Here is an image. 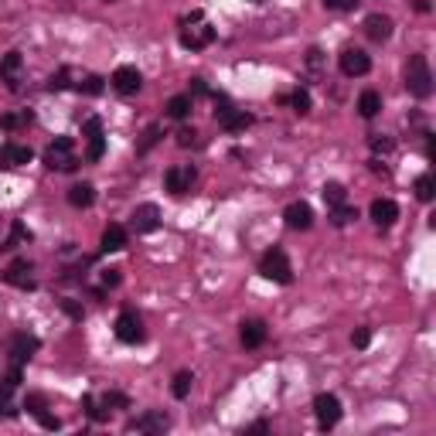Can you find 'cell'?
Masks as SVG:
<instances>
[{
  "label": "cell",
  "instance_id": "1",
  "mask_svg": "<svg viewBox=\"0 0 436 436\" xmlns=\"http://www.w3.org/2000/svg\"><path fill=\"white\" fill-rule=\"evenodd\" d=\"M406 89L416 99H430L433 95V72H430L426 55H413L409 58V65H406Z\"/></svg>",
  "mask_w": 436,
  "mask_h": 436
},
{
  "label": "cell",
  "instance_id": "2",
  "mask_svg": "<svg viewBox=\"0 0 436 436\" xmlns=\"http://www.w3.org/2000/svg\"><path fill=\"white\" fill-rule=\"evenodd\" d=\"M45 164L51 171H76L79 157H76L72 137H55V144H48V150H45Z\"/></svg>",
  "mask_w": 436,
  "mask_h": 436
},
{
  "label": "cell",
  "instance_id": "3",
  "mask_svg": "<svg viewBox=\"0 0 436 436\" xmlns=\"http://www.w3.org/2000/svg\"><path fill=\"white\" fill-rule=\"evenodd\" d=\"M260 273L266 279H273V283H283V286L293 283V266H290L286 253H283L279 246H273V249L260 260Z\"/></svg>",
  "mask_w": 436,
  "mask_h": 436
},
{
  "label": "cell",
  "instance_id": "4",
  "mask_svg": "<svg viewBox=\"0 0 436 436\" xmlns=\"http://www.w3.org/2000/svg\"><path fill=\"white\" fill-rule=\"evenodd\" d=\"M314 416H317L321 430L338 426V423H341V399L331 395V392H321V395L314 399Z\"/></svg>",
  "mask_w": 436,
  "mask_h": 436
},
{
  "label": "cell",
  "instance_id": "5",
  "mask_svg": "<svg viewBox=\"0 0 436 436\" xmlns=\"http://www.w3.org/2000/svg\"><path fill=\"white\" fill-rule=\"evenodd\" d=\"M116 338H119L123 345H140V341H144V321H140V314L123 310V314L116 317Z\"/></svg>",
  "mask_w": 436,
  "mask_h": 436
},
{
  "label": "cell",
  "instance_id": "6",
  "mask_svg": "<svg viewBox=\"0 0 436 436\" xmlns=\"http://www.w3.org/2000/svg\"><path fill=\"white\" fill-rule=\"evenodd\" d=\"M341 72L348 76V79H358V76H368V69H371V58L361 51V48H345L341 51Z\"/></svg>",
  "mask_w": 436,
  "mask_h": 436
},
{
  "label": "cell",
  "instance_id": "7",
  "mask_svg": "<svg viewBox=\"0 0 436 436\" xmlns=\"http://www.w3.org/2000/svg\"><path fill=\"white\" fill-rule=\"evenodd\" d=\"M283 218H286V229H293V232H307V229L314 225V208H310L307 201H293V205H286Z\"/></svg>",
  "mask_w": 436,
  "mask_h": 436
},
{
  "label": "cell",
  "instance_id": "8",
  "mask_svg": "<svg viewBox=\"0 0 436 436\" xmlns=\"http://www.w3.org/2000/svg\"><path fill=\"white\" fill-rule=\"evenodd\" d=\"M140 86H144V76H140L137 65H119V69L113 72V89H116L119 95H133Z\"/></svg>",
  "mask_w": 436,
  "mask_h": 436
},
{
  "label": "cell",
  "instance_id": "9",
  "mask_svg": "<svg viewBox=\"0 0 436 436\" xmlns=\"http://www.w3.org/2000/svg\"><path fill=\"white\" fill-rule=\"evenodd\" d=\"M191 184H194V168H187V164H181V168H171L168 174H164V187L181 198V194H187L191 191Z\"/></svg>",
  "mask_w": 436,
  "mask_h": 436
},
{
  "label": "cell",
  "instance_id": "10",
  "mask_svg": "<svg viewBox=\"0 0 436 436\" xmlns=\"http://www.w3.org/2000/svg\"><path fill=\"white\" fill-rule=\"evenodd\" d=\"M3 283L17 286V290H34V279H31V262L27 260H14L3 269Z\"/></svg>",
  "mask_w": 436,
  "mask_h": 436
},
{
  "label": "cell",
  "instance_id": "11",
  "mask_svg": "<svg viewBox=\"0 0 436 436\" xmlns=\"http://www.w3.org/2000/svg\"><path fill=\"white\" fill-rule=\"evenodd\" d=\"M211 41H215V27L211 24H198V27H184L181 31V45L191 48V51H198V48H205Z\"/></svg>",
  "mask_w": 436,
  "mask_h": 436
},
{
  "label": "cell",
  "instance_id": "12",
  "mask_svg": "<svg viewBox=\"0 0 436 436\" xmlns=\"http://www.w3.org/2000/svg\"><path fill=\"white\" fill-rule=\"evenodd\" d=\"M161 225V208L157 205H140L137 211H133V232L137 236H147V232H154Z\"/></svg>",
  "mask_w": 436,
  "mask_h": 436
},
{
  "label": "cell",
  "instance_id": "13",
  "mask_svg": "<svg viewBox=\"0 0 436 436\" xmlns=\"http://www.w3.org/2000/svg\"><path fill=\"white\" fill-rule=\"evenodd\" d=\"M368 215H371V222H375V225H382V229H385V225H392V222L399 218V205H395L392 198H375V201H371V208H368Z\"/></svg>",
  "mask_w": 436,
  "mask_h": 436
},
{
  "label": "cell",
  "instance_id": "14",
  "mask_svg": "<svg viewBox=\"0 0 436 436\" xmlns=\"http://www.w3.org/2000/svg\"><path fill=\"white\" fill-rule=\"evenodd\" d=\"M21 164H31V147L3 144V147H0V168L10 171V168H21Z\"/></svg>",
  "mask_w": 436,
  "mask_h": 436
},
{
  "label": "cell",
  "instance_id": "15",
  "mask_svg": "<svg viewBox=\"0 0 436 436\" xmlns=\"http://www.w3.org/2000/svg\"><path fill=\"white\" fill-rule=\"evenodd\" d=\"M38 348H41V341H38L34 334H27V331H21V334L10 338V354H14V361H21V365H24Z\"/></svg>",
  "mask_w": 436,
  "mask_h": 436
},
{
  "label": "cell",
  "instance_id": "16",
  "mask_svg": "<svg viewBox=\"0 0 436 436\" xmlns=\"http://www.w3.org/2000/svg\"><path fill=\"white\" fill-rule=\"evenodd\" d=\"M365 34H368L371 41H389V38H392V17H385V14H368V17H365Z\"/></svg>",
  "mask_w": 436,
  "mask_h": 436
},
{
  "label": "cell",
  "instance_id": "17",
  "mask_svg": "<svg viewBox=\"0 0 436 436\" xmlns=\"http://www.w3.org/2000/svg\"><path fill=\"white\" fill-rule=\"evenodd\" d=\"M21 65H24L21 51H7V55L0 58V82H7V89H17V76H21Z\"/></svg>",
  "mask_w": 436,
  "mask_h": 436
},
{
  "label": "cell",
  "instance_id": "18",
  "mask_svg": "<svg viewBox=\"0 0 436 436\" xmlns=\"http://www.w3.org/2000/svg\"><path fill=\"white\" fill-rule=\"evenodd\" d=\"M130 426H133V430H144V433H164V430L171 426V420H168L164 413H157V409H154V413H144V416H137Z\"/></svg>",
  "mask_w": 436,
  "mask_h": 436
},
{
  "label": "cell",
  "instance_id": "19",
  "mask_svg": "<svg viewBox=\"0 0 436 436\" xmlns=\"http://www.w3.org/2000/svg\"><path fill=\"white\" fill-rule=\"evenodd\" d=\"M99 249H102V253H119V249H126V229H123V225H116V222H113V225H106Z\"/></svg>",
  "mask_w": 436,
  "mask_h": 436
},
{
  "label": "cell",
  "instance_id": "20",
  "mask_svg": "<svg viewBox=\"0 0 436 436\" xmlns=\"http://www.w3.org/2000/svg\"><path fill=\"white\" fill-rule=\"evenodd\" d=\"M242 345L246 348H260L262 341H266V324L262 321H242Z\"/></svg>",
  "mask_w": 436,
  "mask_h": 436
},
{
  "label": "cell",
  "instance_id": "21",
  "mask_svg": "<svg viewBox=\"0 0 436 436\" xmlns=\"http://www.w3.org/2000/svg\"><path fill=\"white\" fill-rule=\"evenodd\" d=\"M95 201V187L89 184V181H82V184H72L69 187V205H76V208H89Z\"/></svg>",
  "mask_w": 436,
  "mask_h": 436
},
{
  "label": "cell",
  "instance_id": "22",
  "mask_svg": "<svg viewBox=\"0 0 436 436\" xmlns=\"http://www.w3.org/2000/svg\"><path fill=\"white\" fill-rule=\"evenodd\" d=\"M378 109H382V95H378L375 89H365L361 99H358V113H361L365 119H371V116H378Z\"/></svg>",
  "mask_w": 436,
  "mask_h": 436
},
{
  "label": "cell",
  "instance_id": "23",
  "mask_svg": "<svg viewBox=\"0 0 436 436\" xmlns=\"http://www.w3.org/2000/svg\"><path fill=\"white\" fill-rule=\"evenodd\" d=\"M27 239H31L27 225L14 218V222H10V236H7V239H0V249H17V246H21V242H27Z\"/></svg>",
  "mask_w": 436,
  "mask_h": 436
},
{
  "label": "cell",
  "instance_id": "24",
  "mask_svg": "<svg viewBox=\"0 0 436 436\" xmlns=\"http://www.w3.org/2000/svg\"><path fill=\"white\" fill-rule=\"evenodd\" d=\"M354 218H358V208H351L348 201L331 208V225H334V229H345V225H351Z\"/></svg>",
  "mask_w": 436,
  "mask_h": 436
},
{
  "label": "cell",
  "instance_id": "25",
  "mask_svg": "<svg viewBox=\"0 0 436 436\" xmlns=\"http://www.w3.org/2000/svg\"><path fill=\"white\" fill-rule=\"evenodd\" d=\"M218 123H222V126H225L229 133H236V130H246V126H249L253 119H249V113H239V109H229V113H225V116H222Z\"/></svg>",
  "mask_w": 436,
  "mask_h": 436
},
{
  "label": "cell",
  "instance_id": "26",
  "mask_svg": "<svg viewBox=\"0 0 436 436\" xmlns=\"http://www.w3.org/2000/svg\"><path fill=\"white\" fill-rule=\"evenodd\" d=\"M321 194H324L328 208H334V205H345V201H348V191H345V184H338V181H328Z\"/></svg>",
  "mask_w": 436,
  "mask_h": 436
},
{
  "label": "cell",
  "instance_id": "27",
  "mask_svg": "<svg viewBox=\"0 0 436 436\" xmlns=\"http://www.w3.org/2000/svg\"><path fill=\"white\" fill-rule=\"evenodd\" d=\"M164 109H168V116H171V119H184V116L191 113V95H171Z\"/></svg>",
  "mask_w": 436,
  "mask_h": 436
},
{
  "label": "cell",
  "instance_id": "28",
  "mask_svg": "<svg viewBox=\"0 0 436 436\" xmlns=\"http://www.w3.org/2000/svg\"><path fill=\"white\" fill-rule=\"evenodd\" d=\"M416 198H420V201H433L436 198V177L433 174L416 177Z\"/></svg>",
  "mask_w": 436,
  "mask_h": 436
},
{
  "label": "cell",
  "instance_id": "29",
  "mask_svg": "<svg viewBox=\"0 0 436 436\" xmlns=\"http://www.w3.org/2000/svg\"><path fill=\"white\" fill-rule=\"evenodd\" d=\"M191 382H194V375H191V371H177L174 382H171V392H174V399H187V392H191Z\"/></svg>",
  "mask_w": 436,
  "mask_h": 436
},
{
  "label": "cell",
  "instance_id": "30",
  "mask_svg": "<svg viewBox=\"0 0 436 436\" xmlns=\"http://www.w3.org/2000/svg\"><path fill=\"white\" fill-rule=\"evenodd\" d=\"M102 154H106V137L102 133H92L89 137V161H102Z\"/></svg>",
  "mask_w": 436,
  "mask_h": 436
},
{
  "label": "cell",
  "instance_id": "31",
  "mask_svg": "<svg viewBox=\"0 0 436 436\" xmlns=\"http://www.w3.org/2000/svg\"><path fill=\"white\" fill-rule=\"evenodd\" d=\"M99 406H102V409H126V406H130V399H126L123 392H106Z\"/></svg>",
  "mask_w": 436,
  "mask_h": 436
},
{
  "label": "cell",
  "instance_id": "32",
  "mask_svg": "<svg viewBox=\"0 0 436 436\" xmlns=\"http://www.w3.org/2000/svg\"><path fill=\"white\" fill-rule=\"evenodd\" d=\"M290 102H293L297 113H310V92H307V89H297V92L290 95Z\"/></svg>",
  "mask_w": 436,
  "mask_h": 436
},
{
  "label": "cell",
  "instance_id": "33",
  "mask_svg": "<svg viewBox=\"0 0 436 436\" xmlns=\"http://www.w3.org/2000/svg\"><path fill=\"white\" fill-rule=\"evenodd\" d=\"M368 144H371V150H375V154H392V147H395V144H392V137H382V133H378V137H371Z\"/></svg>",
  "mask_w": 436,
  "mask_h": 436
},
{
  "label": "cell",
  "instance_id": "34",
  "mask_svg": "<svg viewBox=\"0 0 436 436\" xmlns=\"http://www.w3.org/2000/svg\"><path fill=\"white\" fill-rule=\"evenodd\" d=\"M79 92H86V95H99V92H102V79H99V76H89L86 82H79Z\"/></svg>",
  "mask_w": 436,
  "mask_h": 436
},
{
  "label": "cell",
  "instance_id": "35",
  "mask_svg": "<svg viewBox=\"0 0 436 436\" xmlns=\"http://www.w3.org/2000/svg\"><path fill=\"white\" fill-rule=\"evenodd\" d=\"M368 341H371V331H368V328H358V331L351 334V345H354V348H368Z\"/></svg>",
  "mask_w": 436,
  "mask_h": 436
},
{
  "label": "cell",
  "instance_id": "36",
  "mask_svg": "<svg viewBox=\"0 0 436 436\" xmlns=\"http://www.w3.org/2000/svg\"><path fill=\"white\" fill-rule=\"evenodd\" d=\"M157 137H161V126H150V130H147V137H144V144H140V154H147V150L157 144Z\"/></svg>",
  "mask_w": 436,
  "mask_h": 436
},
{
  "label": "cell",
  "instance_id": "37",
  "mask_svg": "<svg viewBox=\"0 0 436 436\" xmlns=\"http://www.w3.org/2000/svg\"><path fill=\"white\" fill-rule=\"evenodd\" d=\"M27 119H31V113H24V116H3L0 126H3V130H14V126H21V123H27Z\"/></svg>",
  "mask_w": 436,
  "mask_h": 436
},
{
  "label": "cell",
  "instance_id": "38",
  "mask_svg": "<svg viewBox=\"0 0 436 436\" xmlns=\"http://www.w3.org/2000/svg\"><path fill=\"white\" fill-rule=\"evenodd\" d=\"M24 409H31L34 416H38V413H45V395H27V402H24Z\"/></svg>",
  "mask_w": 436,
  "mask_h": 436
},
{
  "label": "cell",
  "instance_id": "39",
  "mask_svg": "<svg viewBox=\"0 0 436 436\" xmlns=\"http://www.w3.org/2000/svg\"><path fill=\"white\" fill-rule=\"evenodd\" d=\"M194 137H198V133H194L191 126H184V130H177V144H181V147H191V144H194Z\"/></svg>",
  "mask_w": 436,
  "mask_h": 436
},
{
  "label": "cell",
  "instance_id": "40",
  "mask_svg": "<svg viewBox=\"0 0 436 436\" xmlns=\"http://www.w3.org/2000/svg\"><path fill=\"white\" fill-rule=\"evenodd\" d=\"M119 269H102V286H119Z\"/></svg>",
  "mask_w": 436,
  "mask_h": 436
},
{
  "label": "cell",
  "instance_id": "41",
  "mask_svg": "<svg viewBox=\"0 0 436 436\" xmlns=\"http://www.w3.org/2000/svg\"><path fill=\"white\" fill-rule=\"evenodd\" d=\"M354 3L358 0H324V7H331V10H354Z\"/></svg>",
  "mask_w": 436,
  "mask_h": 436
},
{
  "label": "cell",
  "instance_id": "42",
  "mask_svg": "<svg viewBox=\"0 0 436 436\" xmlns=\"http://www.w3.org/2000/svg\"><path fill=\"white\" fill-rule=\"evenodd\" d=\"M38 420H41V426L45 430H58L62 423H58V416H48V413H38Z\"/></svg>",
  "mask_w": 436,
  "mask_h": 436
},
{
  "label": "cell",
  "instance_id": "43",
  "mask_svg": "<svg viewBox=\"0 0 436 436\" xmlns=\"http://www.w3.org/2000/svg\"><path fill=\"white\" fill-rule=\"evenodd\" d=\"M187 95H208V86H205V79H191V92Z\"/></svg>",
  "mask_w": 436,
  "mask_h": 436
},
{
  "label": "cell",
  "instance_id": "44",
  "mask_svg": "<svg viewBox=\"0 0 436 436\" xmlns=\"http://www.w3.org/2000/svg\"><path fill=\"white\" fill-rule=\"evenodd\" d=\"M65 310H69V314H72L76 321H82V307H76L72 300H65Z\"/></svg>",
  "mask_w": 436,
  "mask_h": 436
},
{
  "label": "cell",
  "instance_id": "45",
  "mask_svg": "<svg viewBox=\"0 0 436 436\" xmlns=\"http://www.w3.org/2000/svg\"><path fill=\"white\" fill-rule=\"evenodd\" d=\"M0 416H14V409H10V402H7V395H0Z\"/></svg>",
  "mask_w": 436,
  "mask_h": 436
},
{
  "label": "cell",
  "instance_id": "46",
  "mask_svg": "<svg viewBox=\"0 0 436 436\" xmlns=\"http://www.w3.org/2000/svg\"><path fill=\"white\" fill-rule=\"evenodd\" d=\"M266 430H269L266 423H253V426H249V433H266Z\"/></svg>",
  "mask_w": 436,
  "mask_h": 436
}]
</instances>
